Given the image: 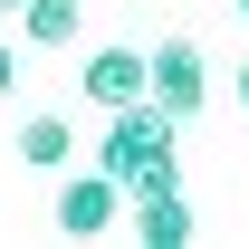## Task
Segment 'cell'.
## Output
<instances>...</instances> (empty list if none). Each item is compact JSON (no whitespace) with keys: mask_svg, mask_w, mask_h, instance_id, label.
Listing matches in <instances>:
<instances>
[{"mask_svg":"<svg viewBox=\"0 0 249 249\" xmlns=\"http://www.w3.org/2000/svg\"><path fill=\"white\" fill-rule=\"evenodd\" d=\"M173 134H182V115H163L154 96H134V106H115V115H106V144H96V163H106L124 192L182 182V154H173Z\"/></svg>","mask_w":249,"mask_h":249,"instance_id":"obj_1","label":"cell"},{"mask_svg":"<svg viewBox=\"0 0 249 249\" xmlns=\"http://www.w3.org/2000/svg\"><path fill=\"white\" fill-rule=\"evenodd\" d=\"M144 96H154L163 115H201V106H211V58H201V38L144 48Z\"/></svg>","mask_w":249,"mask_h":249,"instance_id":"obj_2","label":"cell"},{"mask_svg":"<svg viewBox=\"0 0 249 249\" xmlns=\"http://www.w3.org/2000/svg\"><path fill=\"white\" fill-rule=\"evenodd\" d=\"M48 220H58V240H106L124 220V182L96 163V173H67L58 182V201H48Z\"/></svg>","mask_w":249,"mask_h":249,"instance_id":"obj_3","label":"cell"},{"mask_svg":"<svg viewBox=\"0 0 249 249\" xmlns=\"http://www.w3.org/2000/svg\"><path fill=\"white\" fill-rule=\"evenodd\" d=\"M124 220H134V240H144V249H182V240H192V201H182V182L124 192Z\"/></svg>","mask_w":249,"mask_h":249,"instance_id":"obj_4","label":"cell"},{"mask_svg":"<svg viewBox=\"0 0 249 249\" xmlns=\"http://www.w3.org/2000/svg\"><path fill=\"white\" fill-rule=\"evenodd\" d=\"M134 96H144V48H96L87 58V106L115 115V106H134Z\"/></svg>","mask_w":249,"mask_h":249,"instance_id":"obj_5","label":"cell"},{"mask_svg":"<svg viewBox=\"0 0 249 249\" xmlns=\"http://www.w3.org/2000/svg\"><path fill=\"white\" fill-rule=\"evenodd\" d=\"M19 38L29 48H77L87 38V0H19Z\"/></svg>","mask_w":249,"mask_h":249,"instance_id":"obj_6","label":"cell"},{"mask_svg":"<svg viewBox=\"0 0 249 249\" xmlns=\"http://www.w3.org/2000/svg\"><path fill=\"white\" fill-rule=\"evenodd\" d=\"M19 163H38V173L77 163V124H67V115H29V124H19Z\"/></svg>","mask_w":249,"mask_h":249,"instance_id":"obj_7","label":"cell"},{"mask_svg":"<svg viewBox=\"0 0 249 249\" xmlns=\"http://www.w3.org/2000/svg\"><path fill=\"white\" fill-rule=\"evenodd\" d=\"M10 87H19V67H10V38H0V96H10Z\"/></svg>","mask_w":249,"mask_h":249,"instance_id":"obj_8","label":"cell"},{"mask_svg":"<svg viewBox=\"0 0 249 249\" xmlns=\"http://www.w3.org/2000/svg\"><path fill=\"white\" fill-rule=\"evenodd\" d=\"M240 106H249V58H240Z\"/></svg>","mask_w":249,"mask_h":249,"instance_id":"obj_9","label":"cell"},{"mask_svg":"<svg viewBox=\"0 0 249 249\" xmlns=\"http://www.w3.org/2000/svg\"><path fill=\"white\" fill-rule=\"evenodd\" d=\"M0 10H19V0H0Z\"/></svg>","mask_w":249,"mask_h":249,"instance_id":"obj_10","label":"cell"},{"mask_svg":"<svg viewBox=\"0 0 249 249\" xmlns=\"http://www.w3.org/2000/svg\"><path fill=\"white\" fill-rule=\"evenodd\" d=\"M240 19H249V0H240Z\"/></svg>","mask_w":249,"mask_h":249,"instance_id":"obj_11","label":"cell"}]
</instances>
